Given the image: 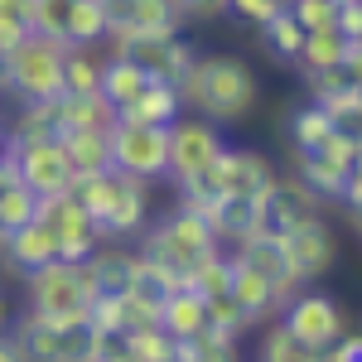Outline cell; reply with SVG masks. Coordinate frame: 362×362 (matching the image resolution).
Returning <instances> with one entry per match:
<instances>
[{
    "label": "cell",
    "instance_id": "cell-20",
    "mask_svg": "<svg viewBox=\"0 0 362 362\" xmlns=\"http://www.w3.org/2000/svg\"><path fill=\"white\" fill-rule=\"evenodd\" d=\"M155 324H160L174 343H189V338H198L208 329V305L198 300L189 285H174L165 300H160V319H155Z\"/></svg>",
    "mask_w": 362,
    "mask_h": 362
},
{
    "label": "cell",
    "instance_id": "cell-32",
    "mask_svg": "<svg viewBox=\"0 0 362 362\" xmlns=\"http://www.w3.org/2000/svg\"><path fill=\"white\" fill-rule=\"evenodd\" d=\"M126 358L131 362H174L179 358V343L160 329V324H140V329H126Z\"/></svg>",
    "mask_w": 362,
    "mask_h": 362
},
{
    "label": "cell",
    "instance_id": "cell-25",
    "mask_svg": "<svg viewBox=\"0 0 362 362\" xmlns=\"http://www.w3.org/2000/svg\"><path fill=\"white\" fill-rule=\"evenodd\" d=\"M58 145H63V155H68V165H73L78 179L112 169V136L107 131H63Z\"/></svg>",
    "mask_w": 362,
    "mask_h": 362
},
{
    "label": "cell",
    "instance_id": "cell-23",
    "mask_svg": "<svg viewBox=\"0 0 362 362\" xmlns=\"http://www.w3.org/2000/svg\"><path fill=\"white\" fill-rule=\"evenodd\" d=\"M116 116H121V121H140V126H174V121L184 116V102H179V92L169 83H155V78H150Z\"/></svg>",
    "mask_w": 362,
    "mask_h": 362
},
{
    "label": "cell",
    "instance_id": "cell-7",
    "mask_svg": "<svg viewBox=\"0 0 362 362\" xmlns=\"http://www.w3.org/2000/svg\"><path fill=\"white\" fill-rule=\"evenodd\" d=\"M223 126H213L208 116H179L169 126V155H165V179H174V189H189L203 169L223 155Z\"/></svg>",
    "mask_w": 362,
    "mask_h": 362
},
{
    "label": "cell",
    "instance_id": "cell-15",
    "mask_svg": "<svg viewBox=\"0 0 362 362\" xmlns=\"http://www.w3.org/2000/svg\"><path fill=\"white\" fill-rule=\"evenodd\" d=\"M198 213H203V223L213 227V237H218V247H223V251L242 247L247 237H256V232H261V208H256V198L223 194V198L198 203Z\"/></svg>",
    "mask_w": 362,
    "mask_h": 362
},
{
    "label": "cell",
    "instance_id": "cell-44",
    "mask_svg": "<svg viewBox=\"0 0 362 362\" xmlns=\"http://www.w3.org/2000/svg\"><path fill=\"white\" fill-rule=\"evenodd\" d=\"M10 160V131H5V121H0V165Z\"/></svg>",
    "mask_w": 362,
    "mask_h": 362
},
{
    "label": "cell",
    "instance_id": "cell-41",
    "mask_svg": "<svg viewBox=\"0 0 362 362\" xmlns=\"http://www.w3.org/2000/svg\"><path fill=\"white\" fill-rule=\"evenodd\" d=\"M324 362H362V338L358 334H343L338 343L324 348Z\"/></svg>",
    "mask_w": 362,
    "mask_h": 362
},
{
    "label": "cell",
    "instance_id": "cell-14",
    "mask_svg": "<svg viewBox=\"0 0 362 362\" xmlns=\"http://www.w3.org/2000/svg\"><path fill=\"white\" fill-rule=\"evenodd\" d=\"M232 256H237V261H247L251 271H261V276L276 285L280 305H285V300L305 285V280H300V271H295V261H290V251H285V242H280V237H271V232L247 237L242 247H232Z\"/></svg>",
    "mask_w": 362,
    "mask_h": 362
},
{
    "label": "cell",
    "instance_id": "cell-33",
    "mask_svg": "<svg viewBox=\"0 0 362 362\" xmlns=\"http://www.w3.org/2000/svg\"><path fill=\"white\" fill-rule=\"evenodd\" d=\"M256 362H324V353H319V348H309L305 338H295L276 319V324L261 334V358H256Z\"/></svg>",
    "mask_w": 362,
    "mask_h": 362
},
{
    "label": "cell",
    "instance_id": "cell-3",
    "mask_svg": "<svg viewBox=\"0 0 362 362\" xmlns=\"http://www.w3.org/2000/svg\"><path fill=\"white\" fill-rule=\"evenodd\" d=\"M140 237H145L140 256H145V261H155V266H165V271H174L179 280L189 276L208 251H218L213 227L203 223V213L189 208V203H179L174 213H165V223H150Z\"/></svg>",
    "mask_w": 362,
    "mask_h": 362
},
{
    "label": "cell",
    "instance_id": "cell-27",
    "mask_svg": "<svg viewBox=\"0 0 362 362\" xmlns=\"http://www.w3.org/2000/svg\"><path fill=\"white\" fill-rule=\"evenodd\" d=\"M34 213H39V194H34V189H25V184L15 179L10 160H5V165H0V232L25 227Z\"/></svg>",
    "mask_w": 362,
    "mask_h": 362
},
{
    "label": "cell",
    "instance_id": "cell-40",
    "mask_svg": "<svg viewBox=\"0 0 362 362\" xmlns=\"http://www.w3.org/2000/svg\"><path fill=\"white\" fill-rule=\"evenodd\" d=\"M334 29H338V34H348V39H362V0H338Z\"/></svg>",
    "mask_w": 362,
    "mask_h": 362
},
{
    "label": "cell",
    "instance_id": "cell-17",
    "mask_svg": "<svg viewBox=\"0 0 362 362\" xmlns=\"http://www.w3.org/2000/svg\"><path fill=\"white\" fill-rule=\"evenodd\" d=\"M227 300L237 305V314H242L247 324H261V319L280 314V295H276V285L261 276V271H251L247 261H237V256H232V280H227Z\"/></svg>",
    "mask_w": 362,
    "mask_h": 362
},
{
    "label": "cell",
    "instance_id": "cell-10",
    "mask_svg": "<svg viewBox=\"0 0 362 362\" xmlns=\"http://www.w3.org/2000/svg\"><path fill=\"white\" fill-rule=\"evenodd\" d=\"M10 169H15V179H20L25 189H34L39 198L68 194V189L78 184V174H73V165H68V155H63L58 136L10 145Z\"/></svg>",
    "mask_w": 362,
    "mask_h": 362
},
{
    "label": "cell",
    "instance_id": "cell-26",
    "mask_svg": "<svg viewBox=\"0 0 362 362\" xmlns=\"http://www.w3.org/2000/svg\"><path fill=\"white\" fill-rule=\"evenodd\" d=\"M102 68H107V49L102 44H68L63 49V92H97L102 87Z\"/></svg>",
    "mask_w": 362,
    "mask_h": 362
},
{
    "label": "cell",
    "instance_id": "cell-29",
    "mask_svg": "<svg viewBox=\"0 0 362 362\" xmlns=\"http://www.w3.org/2000/svg\"><path fill=\"white\" fill-rule=\"evenodd\" d=\"M145 83H150V73H145V68H136L131 58H112V54H107V68H102V87H97V92H102V97L112 102L116 112H121V107H126V102H131V97H136Z\"/></svg>",
    "mask_w": 362,
    "mask_h": 362
},
{
    "label": "cell",
    "instance_id": "cell-16",
    "mask_svg": "<svg viewBox=\"0 0 362 362\" xmlns=\"http://www.w3.org/2000/svg\"><path fill=\"white\" fill-rule=\"evenodd\" d=\"M0 261L29 276V271H39V266H49V261H63V256H58V237L49 232V223L29 218V223L15 227V232H0Z\"/></svg>",
    "mask_w": 362,
    "mask_h": 362
},
{
    "label": "cell",
    "instance_id": "cell-11",
    "mask_svg": "<svg viewBox=\"0 0 362 362\" xmlns=\"http://www.w3.org/2000/svg\"><path fill=\"white\" fill-rule=\"evenodd\" d=\"M39 223H49V232L58 237V256L63 261H83V256H92V247L102 242V232H97V223L87 218V208L73 198V189L68 194H54V198H39V213H34Z\"/></svg>",
    "mask_w": 362,
    "mask_h": 362
},
{
    "label": "cell",
    "instance_id": "cell-19",
    "mask_svg": "<svg viewBox=\"0 0 362 362\" xmlns=\"http://www.w3.org/2000/svg\"><path fill=\"white\" fill-rule=\"evenodd\" d=\"M87 261V276L97 285V295H126L131 280H136V266H140V251L121 247V242H97Z\"/></svg>",
    "mask_w": 362,
    "mask_h": 362
},
{
    "label": "cell",
    "instance_id": "cell-38",
    "mask_svg": "<svg viewBox=\"0 0 362 362\" xmlns=\"http://www.w3.org/2000/svg\"><path fill=\"white\" fill-rule=\"evenodd\" d=\"M285 10L295 15V25L305 29V34H314V29H334V20H338V0H290Z\"/></svg>",
    "mask_w": 362,
    "mask_h": 362
},
{
    "label": "cell",
    "instance_id": "cell-21",
    "mask_svg": "<svg viewBox=\"0 0 362 362\" xmlns=\"http://www.w3.org/2000/svg\"><path fill=\"white\" fill-rule=\"evenodd\" d=\"M63 329H68V324H58V319H44V314H34V309H29L25 319L10 329V343H15V353H20L25 362H58Z\"/></svg>",
    "mask_w": 362,
    "mask_h": 362
},
{
    "label": "cell",
    "instance_id": "cell-31",
    "mask_svg": "<svg viewBox=\"0 0 362 362\" xmlns=\"http://www.w3.org/2000/svg\"><path fill=\"white\" fill-rule=\"evenodd\" d=\"M112 34L107 25V10H102V0H73V10H68V29H63V44H102Z\"/></svg>",
    "mask_w": 362,
    "mask_h": 362
},
{
    "label": "cell",
    "instance_id": "cell-22",
    "mask_svg": "<svg viewBox=\"0 0 362 362\" xmlns=\"http://www.w3.org/2000/svg\"><path fill=\"white\" fill-rule=\"evenodd\" d=\"M116 107L102 92H63L58 97V136L63 131H112Z\"/></svg>",
    "mask_w": 362,
    "mask_h": 362
},
{
    "label": "cell",
    "instance_id": "cell-8",
    "mask_svg": "<svg viewBox=\"0 0 362 362\" xmlns=\"http://www.w3.org/2000/svg\"><path fill=\"white\" fill-rule=\"evenodd\" d=\"M280 324L295 338H305L309 348H319V353L348 334V314L338 309L334 295H324V290H314V285H300V290L280 305Z\"/></svg>",
    "mask_w": 362,
    "mask_h": 362
},
{
    "label": "cell",
    "instance_id": "cell-45",
    "mask_svg": "<svg viewBox=\"0 0 362 362\" xmlns=\"http://www.w3.org/2000/svg\"><path fill=\"white\" fill-rule=\"evenodd\" d=\"M102 362H131V358H126V353H121V358H102Z\"/></svg>",
    "mask_w": 362,
    "mask_h": 362
},
{
    "label": "cell",
    "instance_id": "cell-43",
    "mask_svg": "<svg viewBox=\"0 0 362 362\" xmlns=\"http://www.w3.org/2000/svg\"><path fill=\"white\" fill-rule=\"evenodd\" d=\"M0 362H25L20 353H15V343H10V338H0Z\"/></svg>",
    "mask_w": 362,
    "mask_h": 362
},
{
    "label": "cell",
    "instance_id": "cell-4",
    "mask_svg": "<svg viewBox=\"0 0 362 362\" xmlns=\"http://www.w3.org/2000/svg\"><path fill=\"white\" fill-rule=\"evenodd\" d=\"M25 290H29V309L44 314V319H58V324H83L92 300H97L87 261H49V266L25 276Z\"/></svg>",
    "mask_w": 362,
    "mask_h": 362
},
{
    "label": "cell",
    "instance_id": "cell-6",
    "mask_svg": "<svg viewBox=\"0 0 362 362\" xmlns=\"http://www.w3.org/2000/svg\"><path fill=\"white\" fill-rule=\"evenodd\" d=\"M102 49L112 58H131L136 68H145L155 83H179L198 63V49L184 34H145V29H112L102 39Z\"/></svg>",
    "mask_w": 362,
    "mask_h": 362
},
{
    "label": "cell",
    "instance_id": "cell-13",
    "mask_svg": "<svg viewBox=\"0 0 362 362\" xmlns=\"http://www.w3.org/2000/svg\"><path fill=\"white\" fill-rule=\"evenodd\" d=\"M280 242H285V251H290V261H295V271H300V280H305V285H314L319 276H329V271H334L338 242H334V232H329V223H324V218L300 223L295 232H285Z\"/></svg>",
    "mask_w": 362,
    "mask_h": 362
},
{
    "label": "cell",
    "instance_id": "cell-35",
    "mask_svg": "<svg viewBox=\"0 0 362 362\" xmlns=\"http://www.w3.org/2000/svg\"><path fill=\"white\" fill-rule=\"evenodd\" d=\"M131 29H145V34H179V29H184V10H179V0H136Z\"/></svg>",
    "mask_w": 362,
    "mask_h": 362
},
{
    "label": "cell",
    "instance_id": "cell-28",
    "mask_svg": "<svg viewBox=\"0 0 362 362\" xmlns=\"http://www.w3.org/2000/svg\"><path fill=\"white\" fill-rule=\"evenodd\" d=\"M227 280H232V251L218 247V251H208L194 271L184 276V285H189L198 300L208 305V300H223V295H227Z\"/></svg>",
    "mask_w": 362,
    "mask_h": 362
},
{
    "label": "cell",
    "instance_id": "cell-37",
    "mask_svg": "<svg viewBox=\"0 0 362 362\" xmlns=\"http://www.w3.org/2000/svg\"><path fill=\"white\" fill-rule=\"evenodd\" d=\"M179 353H184L189 362H242V353H237V338H223V334H213V329H203L198 338L179 343Z\"/></svg>",
    "mask_w": 362,
    "mask_h": 362
},
{
    "label": "cell",
    "instance_id": "cell-9",
    "mask_svg": "<svg viewBox=\"0 0 362 362\" xmlns=\"http://www.w3.org/2000/svg\"><path fill=\"white\" fill-rule=\"evenodd\" d=\"M112 136V169L136 174L145 184L165 179V155H169V126H140V121H121L107 131Z\"/></svg>",
    "mask_w": 362,
    "mask_h": 362
},
{
    "label": "cell",
    "instance_id": "cell-2",
    "mask_svg": "<svg viewBox=\"0 0 362 362\" xmlns=\"http://www.w3.org/2000/svg\"><path fill=\"white\" fill-rule=\"evenodd\" d=\"M73 198L87 208V218L97 223L102 242H131L150 227V184L121 169H102L73 184Z\"/></svg>",
    "mask_w": 362,
    "mask_h": 362
},
{
    "label": "cell",
    "instance_id": "cell-39",
    "mask_svg": "<svg viewBox=\"0 0 362 362\" xmlns=\"http://www.w3.org/2000/svg\"><path fill=\"white\" fill-rule=\"evenodd\" d=\"M280 10H285V5H280V0H227V15H237V20H242V25H266V20H276Z\"/></svg>",
    "mask_w": 362,
    "mask_h": 362
},
{
    "label": "cell",
    "instance_id": "cell-42",
    "mask_svg": "<svg viewBox=\"0 0 362 362\" xmlns=\"http://www.w3.org/2000/svg\"><path fill=\"white\" fill-rule=\"evenodd\" d=\"M179 10H184V20H218L227 15V0H179Z\"/></svg>",
    "mask_w": 362,
    "mask_h": 362
},
{
    "label": "cell",
    "instance_id": "cell-5",
    "mask_svg": "<svg viewBox=\"0 0 362 362\" xmlns=\"http://www.w3.org/2000/svg\"><path fill=\"white\" fill-rule=\"evenodd\" d=\"M63 49L58 39H44L29 29L25 39L5 54V92L20 102H54L63 97Z\"/></svg>",
    "mask_w": 362,
    "mask_h": 362
},
{
    "label": "cell",
    "instance_id": "cell-30",
    "mask_svg": "<svg viewBox=\"0 0 362 362\" xmlns=\"http://www.w3.org/2000/svg\"><path fill=\"white\" fill-rule=\"evenodd\" d=\"M5 131H10V145L58 136V97L54 102H20V112H15V121Z\"/></svg>",
    "mask_w": 362,
    "mask_h": 362
},
{
    "label": "cell",
    "instance_id": "cell-12",
    "mask_svg": "<svg viewBox=\"0 0 362 362\" xmlns=\"http://www.w3.org/2000/svg\"><path fill=\"white\" fill-rule=\"evenodd\" d=\"M256 208H261V232H271V237H285L300 223L319 218V198L309 194L300 179H280V174L266 184V194L256 198Z\"/></svg>",
    "mask_w": 362,
    "mask_h": 362
},
{
    "label": "cell",
    "instance_id": "cell-34",
    "mask_svg": "<svg viewBox=\"0 0 362 362\" xmlns=\"http://www.w3.org/2000/svg\"><path fill=\"white\" fill-rule=\"evenodd\" d=\"M334 131H338L334 116L324 112L319 102H305V107H295V116H290V140H295V150H319Z\"/></svg>",
    "mask_w": 362,
    "mask_h": 362
},
{
    "label": "cell",
    "instance_id": "cell-24",
    "mask_svg": "<svg viewBox=\"0 0 362 362\" xmlns=\"http://www.w3.org/2000/svg\"><path fill=\"white\" fill-rule=\"evenodd\" d=\"M300 155V169H295V179L305 184L309 194L319 198H343V189H348V179L358 174V169H348V165H338V160H329L324 150H295Z\"/></svg>",
    "mask_w": 362,
    "mask_h": 362
},
{
    "label": "cell",
    "instance_id": "cell-18",
    "mask_svg": "<svg viewBox=\"0 0 362 362\" xmlns=\"http://www.w3.org/2000/svg\"><path fill=\"white\" fill-rule=\"evenodd\" d=\"M295 63L305 73H329V68H362V39H348L338 29H314L305 34Z\"/></svg>",
    "mask_w": 362,
    "mask_h": 362
},
{
    "label": "cell",
    "instance_id": "cell-1",
    "mask_svg": "<svg viewBox=\"0 0 362 362\" xmlns=\"http://www.w3.org/2000/svg\"><path fill=\"white\" fill-rule=\"evenodd\" d=\"M174 92H179L184 112L208 116L213 126L247 121V116L256 112V102H261V83H256L251 63L237 58V54H203L194 68L174 83Z\"/></svg>",
    "mask_w": 362,
    "mask_h": 362
},
{
    "label": "cell",
    "instance_id": "cell-36",
    "mask_svg": "<svg viewBox=\"0 0 362 362\" xmlns=\"http://www.w3.org/2000/svg\"><path fill=\"white\" fill-rule=\"evenodd\" d=\"M261 39H266V54H276L280 63H295L300 44H305V29L295 25V15H290V10H280L276 20H266V25H261Z\"/></svg>",
    "mask_w": 362,
    "mask_h": 362
}]
</instances>
